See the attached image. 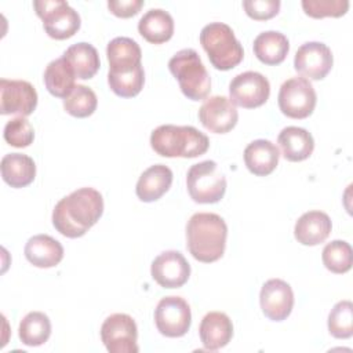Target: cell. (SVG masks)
<instances>
[{"label":"cell","instance_id":"obj_4","mask_svg":"<svg viewBox=\"0 0 353 353\" xmlns=\"http://www.w3.org/2000/svg\"><path fill=\"white\" fill-rule=\"evenodd\" d=\"M200 43L210 62L218 70L237 66L244 57V50L232 28L223 22H211L200 32Z\"/></svg>","mask_w":353,"mask_h":353},{"label":"cell","instance_id":"obj_6","mask_svg":"<svg viewBox=\"0 0 353 353\" xmlns=\"http://www.w3.org/2000/svg\"><path fill=\"white\" fill-rule=\"evenodd\" d=\"M188 192L200 204L218 203L226 192V178L212 160L193 164L186 175Z\"/></svg>","mask_w":353,"mask_h":353},{"label":"cell","instance_id":"obj_29","mask_svg":"<svg viewBox=\"0 0 353 353\" xmlns=\"http://www.w3.org/2000/svg\"><path fill=\"white\" fill-rule=\"evenodd\" d=\"M19 339L26 346H40L51 335V321L43 312H30L19 323Z\"/></svg>","mask_w":353,"mask_h":353},{"label":"cell","instance_id":"obj_37","mask_svg":"<svg viewBox=\"0 0 353 353\" xmlns=\"http://www.w3.org/2000/svg\"><path fill=\"white\" fill-rule=\"evenodd\" d=\"M143 6V0H109L108 8L112 14L120 18H130L139 12Z\"/></svg>","mask_w":353,"mask_h":353},{"label":"cell","instance_id":"obj_7","mask_svg":"<svg viewBox=\"0 0 353 353\" xmlns=\"http://www.w3.org/2000/svg\"><path fill=\"white\" fill-rule=\"evenodd\" d=\"M36 14L41 18L46 33L55 40L72 37L81 25L79 12L63 0L33 1Z\"/></svg>","mask_w":353,"mask_h":353},{"label":"cell","instance_id":"obj_19","mask_svg":"<svg viewBox=\"0 0 353 353\" xmlns=\"http://www.w3.org/2000/svg\"><path fill=\"white\" fill-rule=\"evenodd\" d=\"M279 148L269 139H255L244 149V163L250 172L256 176H266L279 164Z\"/></svg>","mask_w":353,"mask_h":353},{"label":"cell","instance_id":"obj_16","mask_svg":"<svg viewBox=\"0 0 353 353\" xmlns=\"http://www.w3.org/2000/svg\"><path fill=\"white\" fill-rule=\"evenodd\" d=\"M262 313L273 321L285 320L294 306V292L288 283L281 279L268 280L259 292Z\"/></svg>","mask_w":353,"mask_h":353},{"label":"cell","instance_id":"obj_36","mask_svg":"<svg viewBox=\"0 0 353 353\" xmlns=\"http://www.w3.org/2000/svg\"><path fill=\"white\" fill-rule=\"evenodd\" d=\"M243 7L250 18L266 21L279 14L280 0H244Z\"/></svg>","mask_w":353,"mask_h":353},{"label":"cell","instance_id":"obj_5","mask_svg":"<svg viewBox=\"0 0 353 353\" xmlns=\"http://www.w3.org/2000/svg\"><path fill=\"white\" fill-rule=\"evenodd\" d=\"M171 74L178 80L185 97L192 101L205 99L211 91V79L199 54L193 48H183L168 61Z\"/></svg>","mask_w":353,"mask_h":353},{"label":"cell","instance_id":"obj_15","mask_svg":"<svg viewBox=\"0 0 353 353\" xmlns=\"http://www.w3.org/2000/svg\"><path fill=\"white\" fill-rule=\"evenodd\" d=\"M199 120L208 131L214 134H226L239 120L236 105L223 95L207 98L199 109Z\"/></svg>","mask_w":353,"mask_h":353},{"label":"cell","instance_id":"obj_23","mask_svg":"<svg viewBox=\"0 0 353 353\" xmlns=\"http://www.w3.org/2000/svg\"><path fill=\"white\" fill-rule=\"evenodd\" d=\"M277 143L283 157L288 161H302L310 157L314 149L312 134L301 127L288 125L283 128L277 137Z\"/></svg>","mask_w":353,"mask_h":353},{"label":"cell","instance_id":"obj_27","mask_svg":"<svg viewBox=\"0 0 353 353\" xmlns=\"http://www.w3.org/2000/svg\"><path fill=\"white\" fill-rule=\"evenodd\" d=\"M290 51L288 39L276 30L259 33L254 40V54L265 65L281 63Z\"/></svg>","mask_w":353,"mask_h":353},{"label":"cell","instance_id":"obj_17","mask_svg":"<svg viewBox=\"0 0 353 353\" xmlns=\"http://www.w3.org/2000/svg\"><path fill=\"white\" fill-rule=\"evenodd\" d=\"M199 335L207 350H219L225 347L233 336L232 320L222 312H210L200 323Z\"/></svg>","mask_w":353,"mask_h":353},{"label":"cell","instance_id":"obj_3","mask_svg":"<svg viewBox=\"0 0 353 353\" xmlns=\"http://www.w3.org/2000/svg\"><path fill=\"white\" fill-rule=\"evenodd\" d=\"M150 146L163 157L193 159L208 150L210 141L205 134L192 125L164 124L152 131Z\"/></svg>","mask_w":353,"mask_h":353},{"label":"cell","instance_id":"obj_14","mask_svg":"<svg viewBox=\"0 0 353 353\" xmlns=\"http://www.w3.org/2000/svg\"><path fill=\"white\" fill-rule=\"evenodd\" d=\"M150 274L163 288H179L189 280L190 265L179 251L170 250L154 258Z\"/></svg>","mask_w":353,"mask_h":353},{"label":"cell","instance_id":"obj_32","mask_svg":"<svg viewBox=\"0 0 353 353\" xmlns=\"http://www.w3.org/2000/svg\"><path fill=\"white\" fill-rule=\"evenodd\" d=\"M324 266L336 274H342L352 268V247L347 241L334 240L328 243L321 252Z\"/></svg>","mask_w":353,"mask_h":353},{"label":"cell","instance_id":"obj_31","mask_svg":"<svg viewBox=\"0 0 353 353\" xmlns=\"http://www.w3.org/2000/svg\"><path fill=\"white\" fill-rule=\"evenodd\" d=\"M98 105L95 92L83 84H76L74 90L69 97L63 99V109L73 117H88L91 116Z\"/></svg>","mask_w":353,"mask_h":353},{"label":"cell","instance_id":"obj_25","mask_svg":"<svg viewBox=\"0 0 353 353\" xmlns=\"http://www.w3.org/2000/svg\"><path fill=\"white\" fill-rule=\"evenodd\" d=\"M1 178L11 188H25L36 176V164L32 157L22 153H8L0 163Z\"/></svg>","mask_w":353,"mask_h":353},{"label":"cell","instance_id":"obj_26","mask_svg":"<svg viewBox=\"0 0 353 353\" xmlns=\"http://www.w3.org/2000/svg\"><path fill=\"white\" fill-rule=\"evenodd\" d=\"M44 84L47 91L58 98H66L76 87V74L70 63L63 58L51 61L44 70Z\"/></svg>","mask_w":353,"mask_h":353},{"label":"cell","instance_id":"obj_12","mask_svg":"<svg viewBox=\"0 0 353 353\" xmlns=\"http://www.w3.org/2000/svg\"><path fill=\"white\" fill-rule=\"evenodd\" d=\"M334 63V57L330 47L320 41L303 43L295 52L294 68L309 80L324 79Z\"/></svg>","mask_w":353,"mask_h":353},{"label":"cell","instance_id":"obj_18","mask_svg":"<svg viewBox=\"0 0 353 353\" xmlns=\"http://www.w3.org/2000/svg\"><path fill=\"white\" fill-rule=\"evenodd\" d=\"M109 61V72L127 73L138 68L142 58V51L138 43L130 37H114L106 47Z\"/></svg>","mask_w":353,"mask_h":353},{"label":"cell","instance_id":"obj_30","mask_svg":"<svg viewBox=\"0 0 353 353\" xmlns=\"http://www.w3.org/2000/svg\"><path fill=\"white\" fill-rule=\"evenodd\" d=\"M110 90L121 98H132L141 92L145 84V72L142 65L127 73H108Z\"/></svg>","mask_w":353,"mask_h":353},{"label":"cell","instance_id":"obj_11","mask_svg":"<svg viewBox=\"0 0 353 353\" xmlns=\"http://www.w3.org/2000/svg\"><path fill=\"white\" fill-rule=\"evenodd\" d=\"M230 101L241 108L262 106L270 95L269 80L259 72L247 70L234 76L229 84Z\"/></svg>","mask_w":353,"mask_h":353},{"label":"cell","instance_id":"obj_22","mask_svg":"<svg viewBox=\"0 0 353 353\" xmlns=\"http://www.w3.org/2000/svg\"><path fill=\"white\" fill-rule=\"evenodd\" d=\"M25 256L36 268H54L63 258V247L48 234H36L26 241Z\"/></svg>","mask_w":353,"mask_h":353},{"label":"cell","instance_id":"obj_20","mask_svg":"<svg viewBox=\"0 0 353 353\" xmlns=\"http://www.w3.org/2000/svg\"><path fill=\"white\" fill-rule=\"evenodd\" d=\"M332 229L330 216L323 211H307L299 216L294 236L302 245H317L327 240Z\"/></svg>","mask_w":353,"mask_h":353},{"label":"cell","instance_id":"obj_24","mask_svg":"<svg viewBox=\"0 0 353 353\" xmlns=\"http://www.w3.org/2000/svg\"><path fill=\"white\" fill-rule=\"evenodd\" d=\"M138 32L149 43H165L174 34V19L165 10L150 8L139 19Z\"/></svg>","mask_w":353,"mask_h":353},{"label":"cell","instance_id":"obj_8","mask_svg":"<svg viewBox=\"0 0 353 353\" xmlns=\"http://www.w3.org/2000/svg\"><path fill=\"white\" fill-rule=\"evenodd\" d=\"M277 102L280 110L287 117L306 119L316 108L317 95L307 79L296 76L281 84Z\"/></svg>","mask_w":353,"mask_h":353},{"label":"cell","instance_id":"obj_21","mask_svg":"<svg viewBox=\"0 0 353 353\" xmlns=\"http://www.w3.org/2000/svg\"><path fill=\"white\" fill-rule=\"evenodd\" d=\"M172 183V171L164 164H154L146 168L135 186V193L141 201L152 203L159 200Z\"/></svg>","mask_w":353,"mask_h":353},{"label":"cell","instance_id":"obj_28","mask_svg":"<svg viewBox=\"0 0 353 353\" xmlns=\"http://www.w3.org/2000/svg\"><path fill=\"white\" fill-rule=\"evenodd\" d=\"M62 57L70 63L76 77L81 80H88L94 77L101 66L97 48L85 41L70 46Z\"/></svg>","mask_w":353,"mask_h":353},{"label":"cell","instance_id":"obj_35","mask_svg":"<svg viewBox=\"0 0 353 353\" xmlns=\"http://www.w3.org/2000/svg\"><path fill=\"white\" fill-rule=\"evenodd\" d=\"M302 8L312 18L342 17L349 8L347 0H303Z\"/></svg>","mask_w":353,"mask_h":353},{"label":"cell","instance_id":"obj_10","mask_svg":"<svg viewBox=\"0 0 353 353\" xmlns=\"http://www.w3.org/2000/svg\"><path fill=\"white\" fill-rule=\"evenodd\" d=\"M101 339L110 353H138V328L135 320L125 313H114L105 319Z\"/></svg>","mask_w":353,"mask_h":353},{"label":"cell","instance_id":"obj_33","mask_svg":"<svg viewBox=\"0 0 353 353\" xmlns=\"http://www.w3.org/2000/svg\"><path fill=\"white\" fill-rule=\"evenodd\" d=\"M328 331L334 338L347 339L353 335V305L339 301L328 314Z\"/></svg>","mask_w":353,"mask_h":353},{"label":"cell","instance_id":"obj_34","mask_svg":"<svg viewBox=\"0 0 353 353\" xmlns=\"http://www.w3.org/2000/svg\"><path fill=\"white\" fill-rule=\"evenodd\" d=\"M3 137L4 141L14 148H26L34 139V130L25 117L18 116L6 124Z\"/></svg>","mask_w":353,"mask_h":353},{"label":"cell","instance_id":"obj_13","mask_svg":"<svg viewBox=\"0 0 353 353\" xmlns=\"http://www.w3.org/2000/svg\"><path fill=\"white\" fill-rule=\"evenodd\" d=\"M37 106L36 88L25 80H0V113L26 117Z\"/></svg>","mask_w":353,"mask_h":353},{"label":"cell","instance_id":"obj_9","mask_svg":"<svg viewBox=\"0 0 353 353\" xmlns=\"http://www.w3.org/2000/svg\"><path fill=\"white\" fill-rule=\"evenodd\" d=\"M154 323L159 332L168 338L183 336L192 324L189 303L181 296H165L154 309Z\"/></svg>","mask_w":353,"mask_h":353},{"label":"cell","instance_id":"obj_1","mask_svg":"<svg viewBox=\"0 0 353 353\" xmlns=\"http://www.w3.org/2000/svg\"><path fill=\"white\" fill-rule=\"evenodd\" d=\"M102 214V194L94 188H80L55 204L52 225L62 236L77 239L84 236Z\"/></svg>","mask_w":353,"mask_h":353},{"label":"cell","instance_id":"obj_2","mask_svg":"<svg viewBox=\"0 0 353 353\" xmlns=\"http://www.w3.org/2000/svg\"><path fill=\"white\" fill-rule=\"evenodd\" d=\"M226 237V222L216 214L196 212L186 223V247L200 262L211 263L222 258Z\"/></svg>","mask_w":353,"mask_h":353}]
</instances>
